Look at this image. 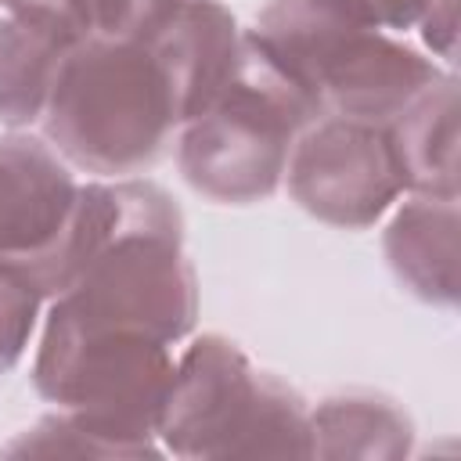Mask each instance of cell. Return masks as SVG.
<instances>
[{
	"label": "cell",
	"instance_id": "8",
	"mask_svg": "<svg viewBox=\"0 0 461 461\" xmlns=\"http://www.w3.org/2000/svg\"><path fill=\"white\" fill-rule=\"evenodd\" d=\"M79 184L68 162L32 133L0 137V263H29L65 227Z\"/></svg>",
	"mask_w": 461,
	"mask_h": 461
},
{
	"label": "cell",
	"instance_id": "11",
	"mask_svg": "<svg viewBox=\"0 0 461 461\" xmlns=\"http://www.w3.org/2000/svg\"><path fill=\"white\" fill-rule=\"evenodd\" d=\"M403 191L457 202V79L439 76L385 126Z\"/></svg>",
	"mask_w": 461,
	"mask_h": 461
},
{
	"label": "cell",
	"instance_id": "12",
	"mask_svg": "<svg viewBox=\"0 0 461 461\" xmlns=\"http://www.w3.org/2000/svg\"><path fill=\"white\" fill-rule=\"evenodd\" d=\"M310 436H313V457L400 461L414 447V421L385 393L346 389L324 396L310 411Z\"/></svg>",
	"mask_w": 461,
	"mask_h": 461
},
{
	"label": "cell",
	"instance_id": "1",
	"mask_svg": "<svg viewBox=\"0 0 461 461\" xmlns=\"http://www.w3.org/2000/svg\"><path fill=\"white\" fill-rule=\"evenodd\" d=\"M191 119L176 68L144 29L126 40L86 36L43 108L50 148L101 176L151 169Z\"/></svg>",
	"mask_w": 461,
	"mask_h": 461
},
{
	"label": "cell",
	"instance_id": "10",
	"mask_svg": "<svg viewBox=\"0 0 461 461\" xmlns=\"http://www.w3.org/2000/svg\"><path fill=\"white\" fill-rule=\"evenodd\" d=\"M457 202L414 194L403 202L385 234L382 249L396 281L429 306H457Z\"/></svg>",
	"mask_w": 461,
	"mask_h": 461
},
{
	"label": "cell",
	"instance_id": "15",
	"mask_svg": "<svg viewBox=\"0 0 461 461\" xmlns=\"http://www.w3.org/2000/svg\"><path fill=\"white\" fill-rule=\"evenodd\" d=\"M367 29H414L429 0H321Z\"/></svg>",
	"mask_w": 461,
	"mask_h": 461
},
{
	"label": "cell",
	"instance_id": "16",
	"mask_svg": "<svg viewBox=\"0 0 461 461\" xmlns=\"http://www.w3.org/2000/svg\"><path fill=\"white\" fill-rule=\"evenodd\" d=\"M421 36H425V43L439 54V58H447V61H454V40H457V0H429V7H425V14H421Z\"/></svg>",
	"mask_w": 461,
	"mask_h": 461
},
{
	"label": "cell",
	"instance_id": "5",
	"mask_svg": "<svg viewBox=\"0 0 461 461\" xmlns=\"http://www.w3.org/2000/svg\"><path fill=\"white\" fill-rule=\"evenodd\" d=\"M317 122L313 104L241 32V58L216 101L180 126V176L209 202H267L281 180L299 133Z\"/></svg>",
	"mask_w": 461,
	"mask_h": 461
},
{
	"label": "cell",
	"instance_id": "17",
	"mask_svg": "<svg viewBox=\"0 0 461 461\" xmlns=\"http://www.w3.org/2000/svg\"><path fill=\"white\" fill-rule=\"evenodd\" d=\"M22 4H29V0H0V7H7V11L11 7H22Z\"/></svg>",
	"mask_w": 461,
	"mask_h": 461
},
{
	"label": "cell",
	"instance_id": "9",
	"mask_svg": "<svg viewBox=\"0 0 461 461\" xmlns=\"http://www.w3.org/2000/svg\"><path fill=\"white\" fill-rule=\"evenodd\" d=\"M83 40V29L54 0L11 7L0 18V122L43 119L54 83Z\"/></svg>",
	"mask_w": 461,
	"mask_h": 461
},
{
	"label": "cell",
	"instance_id": "4",
	"mask_svg": "<svg viewBox=\"0 0 461 461\" xmlns=\"http://www.w3.org/2000/svg\"><path fill=\"white\" fill-rule=\"evenodd\" d=\"M155 439L176 457H313L306 400L223 335H198L176 360Z\"/></svg>",
	"mask_w": 461,
	"mask_h": 461
},
{
	"label": "cell",
	"instance_id": "2",
	"mask_svg": "<svg viewBox=\"0 0 461 461\" xmlns=\"http://www.w3.org/2000/svg\"><path fill=\"white\" fill-rule=\"evenodd\" d=\"M245 36L313 104L317 119L339 115L385 126L443 76L411 43L321 0H270Z\"/></svg>",
	"mask_w": 461,
	"mask_h": 461
},
{
	"label": "cell",
	"instance_id": "6",
	"mask_svg": "<svg viewBox=\"0 0 461 461\" xmlns=\"http://www.w3.org/2000/svg\"><path fill=\"white\" fill-rule=\"evenodd\" d=\"M173 346L130 335L76 328L47 313L43 339L32 364V385L43 400L58 403L119 457H158L155 425L173 382Z\"/></svg>",
	"mask_w": 461,
	"mask_h": 461
},
{
	"label": "cell",
	"instance_id": "3",
	"mask_svg": "<svg viewBox=\"0 0 461 461\" xmlns=\"http://www.w3.org/2000/svg\"><path fill=\"white\" fill-rule=\"evenodd\" d=\"M50 313L76 328L130 331L169 346L194 328L198 277L184 252V216L158 184L137 180L126 216L54 295Z\"/></svg>",
	"mask_w": 461,
	"mask_h": 461
},
{
	"label": "cell",
	"instance_id": "14",
	"mask_svg": "<svg viewBox=\"0 0 461 461\" xmlns=\"http://www.w3.org/2000/svg\"><path fill=\"white\" fill-rule=\"evenodd\" d=\"M43 295L32 288V281L14 270L11 263H0V371H11L36 328Z\"/></svg>",
	"mask_w": 461,
	"mask_h": 461
},
{
	"label": "cell",
	"instance_id": "7",
	"mask_svg": "<svg viewBox=\"0 0 461 461\" xmlns=\"http://www.w3.org/2000/svg\"><path fill=\"white\" fill-rule=\"evenodd\" d=\"M285 180L303 212L346 230L378 223L403 191L385 130L339 115L317 119L299 133Z\"/></svg>",
	"mask_w": 461,
	"mask_h": 461
},
{
	"label": "cell",
	"instance_id": "13",
	"mask_svg": "<svg viewBox=\"0 0 461 461\" xmlns=\"http://www.w3.org/2000/svg\"><path fill=\"white\" fill-rule=\"evenodd\" d=\"M54 4L83 29V36L126 40L144 32L151 22H158L176 0H54Z\"/></svg>",
	"mask_w": 461,
	"mask_h": 461
}]
</instances>
